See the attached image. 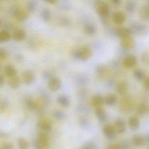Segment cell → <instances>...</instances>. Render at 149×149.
<instances>
[{
	"label": "cell",
	"instance_id": "cell-1",
	"mask_svg": "<svg viewBox=\"0 0 149 149\" xmlns=\"http://www.w3.org/2000/svg\"><path fill=\"white\" fill-rule=\"evenodd\" d=\"M49 136L45 132L38 133L37 138L34 142L35 149H47L49 146Z\"/></svg>",
	"mask_w": 149,
	"mask_h": 149
},
{
	"label": "cell",
	"instance_id": "cell-2",
	"mask_svg": "<svg viewBox=\"0 0 149 149\" xmlns=\"http://www.w3.org/2000/svg\"><path fill=\"white\" fill-rule=\"evenodd\" d=\"M92 51L89 47L84 46L79 49L76 50L73 53V56L81 61L88 60L92 55Z\"/></svg>",
	"mask_w": 149,
	"mask_h": 149
},
{
	"label": "cell",
	"instance_id": "cell-3",
	"mask_svg": "<svg viewBox=\"0 0 149 149\" xmlns=\"http://www.w3.org/2000/svg\"><path fill=\"white\" fill-rule=\"evenodd\" d=\"M130 29L132 33L139 36L146 35L149 33V27L148 26L136 22L131 24Z\"/></svg>",
	"mask_w": 149,
	"mask_h": 149
},
{
	"label": "cell",
	"instance_id": "cell-4",
	"mask_svg": "<svg viewBox=\"0 0 149 149\" xmlns=\"http://www.w3.org/2000/svg\"><path fill=\"white\" fill-rule=\"evenodd\" d=\"M96 10L97 14L100 15L104 22L108 18L109 13V7L106 2L97 1L95 4Z\"/></svg>",
	"mask_w": 149,
	"mask_h": 149
},
{
	"label": "cell",
	"instance_id": "cell-5",
	"mask_svg": "<svg viewBox=\"0 0 149 149\" xmlns=\"http://www.w3.org/2000/svg\"><path fill=\"white\" fill-rule=\"evenodd\" d=\"M12 14L19 21L23 22L27 19L28 14L27 12L23 8L14 7L11 10Z\"/></svg>",
	"mask_w": 149,
	"mask_h": 149
},
{
	"label": "cell",
	"instance_id": "cell-6",
	"mask_svg": "<svg viewBox=\"0 0 149 149\" xmlns=\"http://www.w3.org/2000/svg\"><path fill=\"white\" fill-rule=\"evenodd\" d=\"M48 86L50 90L52 91H56L61 88V81L58 77H53L49 80Z\"/></svg>",
	"mask_w": 149,
	"mask_h": 149
},
{
	"label": "cell",
	"instance_id": "cell-7",
	"mask_svg": "<svg viewBox=\"0 0 149 149\" xmlns=\"http://www.w3.org/2000/svg\"><path fill=\"white\" fill-rule=\"evenodd\" d=\"M22 80L24 83L27 85L32 84L35 79L34 73L31 70H26L23 72L22 75Z\"/></svg>",
	"mask_w": 149,
	"mask_h": 149
},
{
	"label": "cell",
	"instance_id": "cell-8",
	"mask_svg": "<svg viewBox=\"0 0 149 149\" xmlns=\"http://www.w3.org/2000/svg\"><path fill=\"white\" fill-rule=\"evenodd\" d=\"M116 34L118 37L122 38L131 36L132 32L130 29L125 27H120L118 28L115 31Z\"/></svg>",
	"mask_w": 149,
	"mask_h": 149
},
{
	"label": "cell",
	"instance_id": "cell-9",
	"mask_svg": "<svg viewBox=\"0 0 149 149\" xmlns=\"http://www.w3.org/2000/svg\"><path fill=\"white\" fill-rule=\"evenodd\" d=\"M121 44L122 47L127 49H130L133 48L135 46V42L132 36L122 38L121 39Z\"/></svg>",
	"mask_w": 149,
	"mask_h": 149
},
{
	"label": "cell",
	"instance_id": "cell-10",
	"mask_svg": "<svg viewBox=\"0 0 149 149\" xmlns=\"http://www.w3.org/2000/svg\"><path fill=\"white\" fill-rule=\"evenodd\" d=\"M139 15L143 20L149 22V4H146L141 6Z\"/></svg>",
	"mask_w": 149,
	"mask_h": 149
},
{
	"label": "cell",
	"instance_id": "cell-11",
	"mask_svg": "<svg viewBox=\"0 0 149 149\" xmlns=\"http://www.w3.org/2000/svg\"><path fill=\"white\" fill-rule=\"evenodd\" d=\"M136 61V56L133 55H130L125 58L123 61V65L126 68H131L135 66Z\"/></svg>",
	"mask_w": 149,
	"mask_h": 149
},
{
	"label": "cell",
	"instance_id": "cell-12",
	"mask_svg": "<svg viewBox=\"0 0 149 149\" xmlns=\"http://www.w3.org/2000/svg\"><path fill=\"white\" fill-rule=\"evenodd\" d=\"M104 134L108 138L112 139L116 137V131L115 128L110 125H106L103 128Z\"/></svg>",
	"mask_w": 149,
	"mask_h": 149
},
{
	"label": "cell",
	"instance_id": "cell-13",
	"mask_svg": "<svg viewBox=\"0 0 149 149\" xmlns=\"http://www.w3.org/2000/svg\"><path fill=\"white\" fill-rule=\"evenodd\" d=\"M37 126L38 128L44 131L50 130L52 127L50 121L45 118L40 119L37 122Z\"/></svg>",
	"mask_w": 149,
	"mask_h": 149
},
{
	"label": "cell",
	"instance_id": "cell-14",
	"mask_svg": "<svg viewBox=\"0 0 149 149\" xmlns=\"http://www.w3.org/2000/svg\"><path fill=\"white\" fill-rule=\"evenodd\" d=\"M125 18L126 16L125 14L119 11L113 13L112 15V20L113 22L116 24L118 25L123 23L125 21Z\"/></svg>",
	"mask_w": 149,
	"mask_h": 149
},
{
	"label": "cell",
	"instance_id": "cell-15",
	"mask_svg": "<svg viewBox=\"0 0 149 149\" xmlns=\"http://www.w3.org/2000/svg\"><path fill=\"white\" fill-rule=\"evenodd\" d=\"M104 102V98L99 95H96L92 97L91 103L93 107L95 109L102 108V105Z\"/></svg>",
	"mask_w": 149,
	"mask_h": 149
},
{
	"label": "cell",
	"instance_id": "cell-16",
	"mask_svg": "<svg viewBox=\"0 0 149 149\" xmlns=\"http://www.w3.org/2000/svg\"><path fill=\"white\" fill-rule=\"evenodd\" d=\"M114 128L116 132H117L119 134L123 133L126 129L125 122L123 119L118 118L115 122Z\"/></svg>",
	"mask_w": 149,
	"mask_h": 149
},
{
	"label": "cell",
	"instance_id": "cell-17",
	"mask_svg": "<svg viewBox=\"0 0 149 149\" xmlns=\"http://www.w3.org/2000/svg\"><path fill=\"white\" fill-rule=\"evenodd\" d=\"M57 101L58 103L63 107H69L70 104V100L69 98L64 95H59L57 97Z\"/></svg>",
	"mask_w": 149,
	"mask_h": 149
},
{
	"label": "cell",
	"instance_id": "cell-18",
	"mask_svg": "<svg viewBox=\"0 0 149 149\" xmlns=\"http://www.w3.org/2000/svg\"><path fill=\"white\" fill-rule=\"evenodd\" d=\"M95 114L98 120L100 122L103 123L105 122L107 119V115L104 110L102 108L95 109Z\"/></svg>",
	"mask_w": 149,
	"mask_h": 149
},
{
	"label": "cell",
	"instance_id": "cell-19",
	"mask_svg": "<svg viewBox=\"0 0 149 149\" xmlns=\"http://www.w3.org/2000/svg\"><path fill=\"white\" fill-rule=\"evenodd\" d=\"M26 36V32L22 29H16L13 35V39L15 40L21 41L25 39Z\"/></svg>",
	"mask_w": 149,
	"mask_h": 149
},
{
	"label": "cell",
	"instance_id": "cell-20",
	"mask_svg": "<svg viewBox=\"0 0 149 149\" xmlns=\"http://www.w3.org/2000/svg\"><path fill=\"white\" fill-rule=\"evenodd\" d=\"M20 80L19 78L16 76L10 77L8 80V85L12 88H17L20 86Z\"/></svg>",
	"mask_w": 149,
	"mask_h": 149
},
{
	"label": "cell",
	"instance_id": "cell-21",
	"mask_svg": "<svg viewBox=\"0 0 149 149\" xmlns=\"http://www.w3.org/2000/svg\"><path fill=\"white\" fill-rule=\"evenodd\" d=\"M129 124L132 130H136L139 128L140 123L137 118L132 116L129 119Z\"/></svg>",
	"mask_w": 149,
	"mask_h": 149
},
{
	"label": "cell",
	"instance_id": "cell-22",
	"mask_svg": "<svg viewBox=\"0 0 149 149\" xmlns=\"http://www.w3.org/2000/svg\"><path fill=\"white\" fill-rule=\"evenodd\" d=\"M117 102V97L114 94H108L104 98V102L108 105H113Z\"/></svg>",
	"mask_w": 149,
	"mask_h": 149
},
{
	"label": "cell",
	"instance_id": "cell-23",
	"mask_svg": "<svg viewBox=\"0 0 149 149\" xmlns=\"http://www.w3.org/2000/svg\"><path fill=\"white\" fill-rule=\"evenodd\" d=\"M128 88V83L125 81H122L118 84L117 90L118 93L123 95L125 94Z\"/></svg>",
	"mask_w": 149,
	"mask_h": 149
},
{
	"label": "cell",
	"instance_id": "cell-24",
	"mask_svg": "<svg viewBox=\"0 0 149 149\" xmlns=\"http://www.w3.org/2000/svg\"><path fill=\"white\" fill-rule=\"evenodd\" d=\"M129 144L126 142L111 144L107 146L106 149H127Z\"/></svg>",
	"mask_w": 149,
	"mask_h": 149
},
{
	"label": "cell",
	"instance_id": "cell-25",
	"mask_svg": "<svg viewBox=\"0 0 149 149\" xmlns=\"http://www.w3.org/2000/svg\"><path fill=\"white\" fill-rule=\"evenodd\" d=\"M84 30L87 34L93 35L97 32V28L95 26L91 23H87L84 27Z\"/></svg>",
	"mask_w": 149,
	"mask_h": 149
},
{
	"label": "cell",
	"instance_id": "cell-26",
	"mask_svg": "<svg viewBox=\"0 0 149 149\" xmlns=\"http://www.w3.org/2000/svg\"><path fill=\"white\" fill-rule=\"evenodd\" d=\"M5 74L9 77L16 76V70L14 67L11 65H7L4 68Z\"/></svg>",
	"mask_w": 149,
	"mask_h": 149
},
{
	"label": "cell",
	"instance_id": "cell-27",
	"mask_svg": "<svg viewBox=\"0 0 149 149\" xmlns=\"http://www.w3.org/2000/svg\"><path fill=\"white\" fill-rule=\"evenodd\" d=\"M41 16L42 19L44 22H48L50 20L51 17V13L49 9L47 8H43L42 10Z\"/></svg>",
	"mask_w": 149,
	"mask_h": 149
},
{
	"label": "cell",
	"instance_id": "cell-28",
	"mask_svg": "<svg viewBox=\"0 0 149 149\" xmlns=\"http://www.w3.org/2000/svg\"><path fill=\"white\" fill-rule=\"evenodd\" d=\"M132 143L135 146H142L144 144L145 139L142 136L136 135L132 139Z\"/></svg>",
	"mask_w": 149,
	"mask_h": 149
},
{
	"label": "cell",
	"instance_id": "cell-29",
	"mask_svg": "<svg viewBox=\"0 0 149 149\" xmlns=\"http://www.w3.org/2000/svg\"><path fill=\"white\" fill-rule=\"evenodd\" d=\"M125 9L130 13H133L136 9V4L133 1H128L125 4Z\"/></svg>",
	"mask_w": 149,
	"mask_h": 149
},
{
	"label": "cell",
	"instance_id": "cell-30",
	"mask_svg": "<svg viewBox=\"0 0 149 149\" xmlns=\"http://www.w3.org/2000/svg\"><path fill=\"white\" fill-rule=\"evenodd\" d=\"M18 144L20 149H28L29 144L27 140L23 137L19 138Z\"/></svg>",
	"mask_w": 149,
	"mask_h": 149
},
{
	"label": "cell",
	"instance_id": "cell-31",
	"mask_svg": "<svg viewBox=\"0 0 149 149\" xmlns=\"http://www.w3.org/2000/svg\"><path fill=\"white\" fill-rule=\"evenodd\" d=\"M10 34L6 30H3L0 33V42H5L9 40L10 39Z\"/></svg>",
	"mask_w": 149,
	"mask_h": 149
},
{
	"label": "cell",
	"instance_id": "cell-32",
	"mask_svg": "<svg viewBox=\"0 0 149 149\" xmlns=\"http://www.w3.org/2000/svg\"><path fill=\"white\" fill-rule=\"evenodd\" d=\"M37 1L34 0H31L27 2V9L30 13H33L37 8Z\"/></svg>",
	"mask_w": 149,
	"mask_h": 149
},
{
	"label": "cell",
	"instance_id": "cell-33",
	"mask_svg": "<svg viewBox=\"0 0 149 149\" xmlns=\"http://www.w3.org/2000/svg\"><path fill=\"white\" fill-rule=\"evenodd\" d=\"M53 115L54 118L58 120H63L65 117L64 112L60 110H56L53 111Z\"/></svg>",
	"mask_w": 149,
	"mask_h": 149
},
{
	"label": "cell",
	"instance_id": "cell-34",
	"mask_svg": "<svg viewBox=\"0 0 149 149\" xmlns=\"http://www.w3.org/2000/svg\"><path fill=\"white\" fill-rule=\"evenodd\" d=\"M134 77L138 80H142L145 78L144 73L140 69H136L133 72Z\"/></svg>",
	"mask_w": 149,
	"mask_h": 149
},
{
	"label": "cell",
	"instance_id": "cell-35",
	"mask_svg": "<svg viewBox=\"0 0 149 149\" xmlns=\"http://www.w3.org/2000/svg\"><path fill=\"white\" fill-rule=\"evenodd\" d=\"M26 104L29 109L35 110L37 108V105L36 103L33 101L31 98H28L26 100Z\"/></svg>",
	"mask_w": 149,
	"mask_h": 149
},
{
	"label": "cell",
	"instance_id": "cell-36",
	"mask_svg": "<svg viewBox=\"0 0 149 149\" xmlns=\"http://www.w3.org/2000/svg\"><path fill=\"white\" fill-rule=\"evenodd\" d=\"M147 110V106L145 104L141 103L139 105L137 111L139 115H143L146 113Z\"/></svg>",
	"mask_w": 149,
	"mask_h": 149
},
{
	"label": "cell",
	"instance_id": "cell-37",
	"mask_svg": "<svg viewBox=\"0 0 149 149\" xmlns=\"http://www.w3.org/2000/svg\"><path fill=\"white\" fill-rule=\"evenodd\" d=\"M142 62L146 65H149V51L143 52L141 55Z\"/></svg>",
	"mask_w": 149,
	"mask_h": 149
},
{
	"label": "cell",
	"instance_id": "cell-38",
	"mask_svg": "<svg viewBox=\"0 0 149 149\" xmlns=\"http://www.w3.org/2000/svg\"><path fill=\"white\" fill-rule=\"evenodd\" d=\"M87 82V79L85 77L81 75L77 77L76 80V82L79 85H84Z\"/></svg>",
	"mask_w": 149,
	"mask_h": 149
},
{
	"label": "cell",
	"instance_id": "cell-39",
	"mask_svg": "<svg viewBox=\"0 0 149 149\" xmlns=\"http://www.w3.org/2000/svg\"><path fill=\"white\" fill-rule=\"evenodd\" d=\"M42 77L43 79H45V80H49L53 77L52 73L50 71L46 70V71H44L42 73Z\"/></svg>",
	"mask_w": 149,
	"mask_h": 149
},
{
	"label": "cell",
	"instance_id": "cell-40",
	"mask_svg": "<svg viewBox=\"0 0 149 149\" xmlns=\"http://www.w3.org/2000/svg\"><path fill=\"white\" fill-rule=\"evenodd\" d=\"M60 23L63 26H68L70 24V21L67 17H63L60 20Z\"/></svg>",
	"mask_w": 149,
	"mask_h": 149
},
{
	"label": "cell",
	"instance_id": "cell-41",
	"mask_svg": "<svg viewBox=\"0 0 149 149\" xmlns=\"http://www.w3.org/2000/svg\"><path fill=\"white\" fill-rule=\"evenodd\" d=\"M7 52L6 49L4 48H1L0 49V58L1 60H5L7 56Z\"/></svg>",
	"mask_w": 149,
	"mask_h": 149
},
{
	"label": "cell",
	"instance_id": "cell-42",
	"mask_svg": "<svg viewBox=\"0 0 149 149\" xmlns=\"http://www.w3.org/2000/svg\"><path fill=\"white\" fill-rule=\"evenodd\" d=\"M1 149H14L13 145L11 143H6L1 146Z\"/></svg>",
	"mask_w": 149,
	"mask_h": 149
},
{
	"label": "cell",
	"instance_id": "cell-43",
	"mask_svg": "<svg viewBox=\"0 0 149 149\" xmlns=\"http://www.w3.org/2000/svg\"><path fill=\"white\" fill-rule=\"evenodd\" d=\"M84 149H95V145L92 142H88L84 146Z\"/></svg>",
	"mask_w": 149,
	"mask_h": 149
},
{
	"label": "cell",
	"instance_id": "cell-44",
	"mask_svg": "<svg viewBox=\"0 0 149 149\" xmlns=\"http://www.w3.org/2000/svg\"><path fill=\"white\" fill-rule=\"evenodd\" d=\"M144 85L145 88L147 89H149V77H147L144 81Z\"/></svg>",
	"mask_w": 149,
	"mask_h": 149
},
{
	"label": "cell",
	"instance_id": "cell-45",
	"mask_svg": "<svg viewBox=\"0 0 149 149\" xmlns=\"http://www.w3.org/2000/svg\"><path fill=\"white\" fill-rule=\"evenodd\" d=\"M61 7L63 8L67 9L70 7V4L68 3V2L65 1V2H63V4H61Z\"/></svg>",
	"mask_w": 149,
	"mask_h": 149
},
{
	"label": "cell",
	"instance_id": "cell-46",
	"mask_svg": "<svg viewBox=\"0 0 149 149\" xmlns=\"http://www.w3.org/2000/svg\"><path fill=\"white\" fill-rule=\"evenodd\" d=\"M111 2H112L113 5L118 6L120 5L121 1H119V0H112V1H111Z\"/></svg>",
	"mask_w": 149,
	"mask_h": 149
},
{
	"label": "cell",
	"instance_id": "cell-47",
	"mask_svg": "<svg viewBox=\"0 0 149 149\" xmlns=\"http://www.w3.org/2000/svg\"><path fill=\"white\" fill-rule=\"evenodd\" d=\"M5 82V78L2 75L0 76V85L1 86H2L4 84Z\"/></svg>",
	"mask_w": 149,
	"mask_h": 149
},
{
	"label": "cell",
	"instance_id": "cell-48",
	"mask_svg": "<svg viewBox=\"0 0 149 149\" xmlns=\"http://www.w3.org/2000/svg\"><path fill=\"white\" fill-rule=\"evenodd\" d=\"M16 59L18 60V61H22L23 60V57L21 55H18L16 56Z\"/></svg>",
	"mask_w": 149,
	"mask_h": 149
},
{
	"label": "cell",
	"instance_id": "cell-49",
	"mask_svg": "<svg viewBox=\"0 0 149 149\" xmlns=\"http://www.w3.org/2000/svg\"><path fill=\"white\" fill-rule=\"evenodd\" d=\"M46 2H48V3H51V4H55L57 2V1L56 0H48V1H47Z\"/></svg>",
	"mask_w": 149,
	"mask_h": 149
},
{
	"label": "cell",
	"instance_id": "cell-50",
	"mask_svg": "<svg viewBox=\"0 0 149 149\" xmlns=\"http://www.w3.org/2000/svg\"><path fill=\"white\" fill-rule=\"evenodd\" d=\"M146 139H147V140L148 141H149V136H148L146 137Z\"/></svg>",
	"mask_w": 149,
	"mask_h": 149
},
{
	"label": "cell",
	"instance_id": "cell-51",
	"mask_svg": "<svg viewBox=\"0 0 149 149\" xmlns=\"http://www.w3.org/2000/svg\"><path fill=\"white\" fill-rule=\"evenodd\" d=\"M148 149H149V148H148Z\"/></svg>",
	"mask_w": 149,
	"mask_h": 149
},
{
	"label": "cell",
	"instance_id": "cell-52",
	"mask_svg": "<svg viewBox=\"0 0 149 149\" xmlns=\"http://www.w3.org/2000/svg\"></svg>",
	"mask_w": 149,
	"mask_h": 149
}]
</instances>
